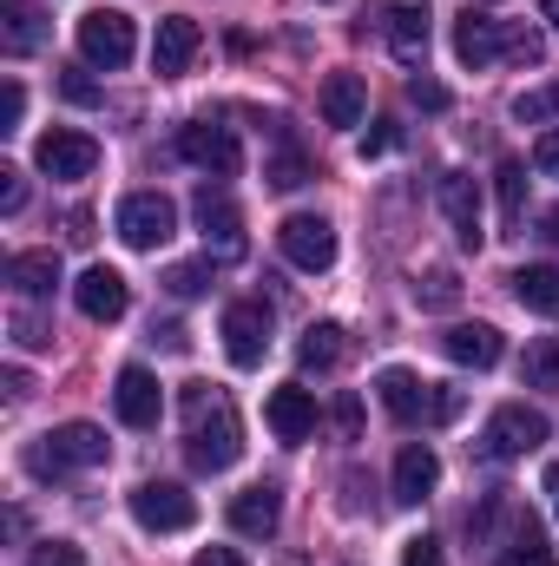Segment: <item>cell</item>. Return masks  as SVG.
I'll return each mask as SVG.
<instances>
[{"instance_id":"6da1fadb","label":"cell","mask_w":559,"mask_h":566,"mask_svg":"<svg viewBox=\"0 0 559 566\" xmlns=\"http://www.w3.org/2000/svg\"><path fill=\"white\" fill-rule=\"evenodd\" d=\"M184 454L198 474H224L244 454V422H238L231 396L211 382H184Z\"/></svg>"},{"instance_id":"7a4b0ae2","label":"cell","mask_w":559,"mask_h":566,"mask_svg":"<svg viewBox=\"0 0 559 566\" xmlns=\"http://www.w3.org/2000/svg\"><path fill=\"white\" fill-rule=\"evenodd\" d=\"M106 454H113V448H106V428L66 422V428L40 434V441L27 448V474H33V481H60L66 468H99Z\"/></svg>"},{"instance_id":"3957f363","label":"cell","mask_w":559,"mask_h":566,"mask_svg":"<svg viewBox=\"0 0 559 566\" xmlns=\"http://www.w3.org/2000/svg\"><path fill=\"white\" fill-rule=\"evenodd\" d=\"M553 428L540 409H527V402H507V409H494L487 428H481V454L487 461H520V454H534L540 441H547Z\"/></svg>"},{"instance_id":"277c9868","label":"cell","mask_w":559,"mask_h":566,"mask_svg":"<svg viewBox=\"0 0 559 566\" xmlns=\"http://www.w3.org/2000/svg\"><path fill=\"white\" fill-rule=\"evenodd\" d=\"M133 46H139L133 13H119V7H93V13L80 20V60H86V66L119 73V66L133 60Z\"/></svg>"},{"instance_id":"5b68a950","label":"cell","mask_w":559,"mask_h":566,"mask_svg":"<svg viewBox=\"0 0 559 566\" xmlns=\"http://www.w3.org/2000/svg\"><path fill=\"white\" fill-rule=\"evenodd\" d=\"M277 251L296 264V271H329L336 264V224L329 218H316V211H289L277 224Z\"/></svg>"},{"instance_id":"8992f818","label":"cell","mask_w":559,"mask_h":566,"mask_svg":"<svg viewBox=\"0 0 559 566\" xmlns=\"http://www.w3.org/2000/svg\"><path fill=\"white\" fill-rule=\"evenodd\" d=\"M113 224H119V238H126L133 251H158V244H171V231H178V205H171L165 191H133Z\"/></svg>"},{"instance_id":"52a82bcc","label":"cell","mask_w":559,"mask_h":566,"mask_svg":"<svg viewBox=\"0 0 559 566\" xmlns=\"http://www.w3.org/2000/svg\"><path fill=\"white\" fill-rule=\"evenodd\" d=\"M264 349H271V303H257V296L224 303V356L238 369H257Z\"/></svg>"},{"instance_id":"ba28073f","label":"cell","mask_w":559,"mask_h":566,"mask_svg":"<svg viewBox=\"0 0 559 566\" xmlns=\"http://www.w3.org/2000/svg\"><path fill=\"white\" fill-rule=\"evenodd\" d=\"M133 521H139L145 534H184L198 521V501L178 481H139L133 488Z\"/></svg>"},{"instance_id":"9c48e42d","label":"cell","mask_w":559,"mask_h":566,"mask_svg":"<svg viewBox=\"0 0 559 566\" xmlns=\"http://www.w3.org/2000/svg\"><path fill=\"white\" fill-rule=\"evenodd\" d=\"M33 165L46 171V178H93L99 171V139L93 133H73V126H53V133H40L33 145Z\"/></svg>"},{"instance_id":"30bf717a","label":"cell","mask_w":559,"mask_h":566,"mask_svg":"<svg viewBox=\"0 0 559 566\" xmlns=\"http://www.w3.org/2000/svg\"><path fill=\"white\" fill-rule=\"evenodd\" d=\"M178 158L198 165V171H211V178H238V165H244V151H238V139H231V126H211V119L178 126Z\"/></svg>"},{"instance_id":"8fae6325","label":"cell","mask_w":559,"mask_h":566,"mask_svg":"<svg viewBox=\"0 0 559 566\" xmlns=\"http://www.w3.org/2000/svg\"><path fill=\"white\" fill-rule=\"evenodd\" d=\"M382 27H389V53L402 66H428V33H434L428 0H382Z\"/></svg>"},{"instance_id":"7c38bea8","label":"cell","mask_w":559,"mask_h":566,"mask_svg":"<svg viewBox=\"0 0 559 566\" xmlns=\"http://www.w3.org/2000/svg\"><path fill=\"white\" fill-rule=\"evenodd\" d=\"M434 198H441V218L454 224V244L461 251H481V185L467 178V171H441V185H434Z\"/></svg>"},{"instance_id":"4fadbf2b","label":"cell","mask_w":559,"mask_h":566,"mask_svg":"<svg viewBox=\"0 0 559 566\" xmlns=\"http://www.w3.org/2000/svg\"><path fill=\"white\" fill-rule=\"evenodd\" d=\"M73 303H80V316H93V323H119V316L133 310V283L119 277L113 264H93V271H80V283H73Z\"/></svg>"},{"instance_id":"5bb4252c","label":"cell","mask_w":559,"mask_h":566,"mask_svg":"<svg viewBox=\"0 0 559 566\" xmlns=\"http://www.w3.org/2000/svg\"><path fill=\"white\" fill-rule=\"evenodd\" d=\"M191 218H198L204 244H218V258H238V251H244V218H238V205H231L218 185H198V198H191Z\"/></svg>"},{"instance_id":"9a60e30c","label":"cell","mask_w":559,"mask_h":566,"mask_svg":"<svg viewBox=\"0 0 559 566\" xmlns=\"http://www.w3.org/2000/svg\"><path fill=\"white\" fill-rule=\"evenodd\" d=\"M264 422H271V434H277L283 448L309 441V434H316V389H303V382H283V389H271Z\"/></svg>"},{"instance_id":"2e32d148","label":"cell","mask_w":559,"mask_h":566,"mask_svg":"<svg viewBox=\"0 0 559 566\" xmlns=\"http://www.w3.org/2000/svg\"><path fill=\"white\" fill-rule=\"evenodd\" d=\"M113 409H119V422L126 428H158L165 416V389H158V376L151 369H119V382H113Z\"/></svg>"},{"instance_id":"e0dca14e","label":"cell","mask_w":559,"mask_h":566,"mask_svg":"<svg viewBox=\"0 0 559 566\" xmlns=\"http://www.w3.org/2000/svg\"><path fill=\"white\" fill-rule=\"evenodd\" d=\"M198 46H204V33H198V20H191V13L158 20V40H151V73H158V80H178V73L198 60Z\"/></svg>"},{"instance_id":"ac0fdd59","label":"cell","mask_w":559,"mask_h":566,"mask_svg":"<svg viewBox=\"0 0 559 566\" xmlns=\"http://www.w3.org/2000/svg\"><path fill=\"white\" fill-rule=\"evenodd\" d=\"M316 106H323V126H336V133L362 126V113H369V86H362V73H329L323 93H316Z\"/></svg>"},{"instance_id":"d6986e66","label":"cell","mask_w":559,"mask_h":566,"mask_svg":"<svg viewBox=\"0 0 559 566\" xmlns=\"http://www.w3.org/2000/svg\"><path fill=\"white\" fill-rule=\"evenodd\" d=\"M283 521V494L271 481H257V488H244L238 501H231V527L244 534V541H271Z\"/></svg>"},{"instance_id":"ffe728a7","label":"cell","mask_w":559,"mask_h":566,"mask_svg":"<svg viewBox=\"0 0 559 566\" xmlns=\"http://www.w3.org/2000/svg\"><path fill=\"white\" fill-rule=\"evenodd\" d=\"M434 481H441V454H434L428 441H409V448L395 454V501H402V507H421V501L434 494Z\"/></svg>"},{"instance_id":"44dd1931","label":"cell","mask_w":559,"mask_h":566,"mask_svg":"<svg viewBox=\"0 0 559 566\" xmlns=\"http://www.w3.org/2000/svg\"><path fill=\"white\" fill-rule=\"evenodd\" d=\"M454 60L467 66V73H481V66H494L500 60V20H487V13H461L454 20Z\"/></svg>"},{"instance_id":"7402d4cb","label":"cell","mask_w":559,"mask_h":566,"mask_svg":"<svg viewBox=\"0 0 559 566\" xmlns=\"http://www.w3.org/2000/svg\"><path fill=\"white\" fill-rule=\"evenodd\" d=\"M441 356L461 363V369H494L500 363V329L494 323H454L441 336Z\"/></svg>"},{"instance_id":"603a6c76","label":"cell","mask_w":559,"mask_h":566,"mask_svg":"<svg viewBox=\"0 0 559 566\" xmlns=\"http://www.w3.org/2000/svg\"><path fill=\"white\" fill-rule=\"evenodd\" d=\"M376 389H382V409H389L402 428L421 422V416L434 409V396H428V382H421L415 369H382V376H376Z\"/></svg>"},{"instance_id":"cb8c5ba5","label":"cell","mask_w":559,"mask_h":566,"mask_svg":"<svg viewBox=\"0 0 559 566\" xmlns=\"http://www.w3.org/2000/svg\"><path fill=\"white\" fill-rule=\"evenodd\" d=\"M0 46L20 60V53H40L46 46V13L33 0H0Z\"/></svg>"},{"instance_id":"d4e9b609","label":"cell","mask_w":559,"mask_h":566,"mask_svg":"<svg viewBox=\"0 0 559 566\" xmlns=\"http://www.w3.org/2000/svg\"><path fill=\"white\" fill-rule=\"evenodd\" d=\"M0 277L13 283V296H53L60 258H53V251H13V258L0 264Z\"/></svg>"},{"instance_id":"484cf974","label":"cell","mask_w":559,"mask_h":566,"mask_svg":"<svg viewBox=\"0 0 559 566\" xmlns=\"http://www.w3.org/2000/svg\"><path fill=\"white\" fill-rule=\"evenodd\" d=\"M514 296L534 310V316H559V264H527V271H514Z\"/></svg>"},{"instance_id":"4316f807","label":"cell","mask_w":559,"mask_h":566,"mask_svg":"<svg viewBox=\"0 0 559 566\" xmlns=\"http://www.w3.org/2000/svg\"><path fill=\"white\" fill-rule=\"evenodd\" d=\"M296 363H303V369H316V376H323V369H336V363H342V329H336V323H309V329H303V343H296Z\"/></svg>"},{"instance_id":"83f0119b","label":"cell","mask_w":559,"mask_h":566,"mask_svg":"<svg viewBox=\"0 0 559 566\" xmlns=\"http://www.w3.org/2000/svg\"><path fill=\"white\" fill-rule=\"evenodd\" d=\"M494 185H500V218H507V231H520V224H527V165H520V158H500Z\"/></svg>"},{"instance_id":"f1b7e54d","label":"cell","mask_w":559,"mask_h":566,"mask_svg":"<svg viewBox=\"0 0 559 566\" xmlns=\"http://www.w3.org/2000/svg\"><path fill=\"white\" fill-rule=\"evenodd\" d=\"M520 382H527V389H559V336H534V343H527Z\"/></svg>"},{"instance_id":"f546056e","label":"cell","mask_w":559,"mask_h":566,"mask_svg":"<svg viewBox=\"0 0 559 566\" xmlns=\"http://www.w3.org/2000/svg\"><path fill=\"white\" fill-rule=\"evenodd\" d=\"M500 60H507V66H540V60H547V33H534V27H500Z\"/></svg>"},{"instance_id":"4dcf8cb0","label":"cell","mask_w":559,"mask_h":566,"mask_svg":"<svg viewBox=\"0 0 559 566\" xmlns=\"http://www.w3.org/2000/svg\"><path fill=\"white\" fill-rule=\"evenodd\" d=\"M264 178H271L277 191H296V185H309V178H316V158H309V151H296V145H283L277 158L264 165Z\"/></svg>"},{"instance_id":"1f68e13d","label":"cell","mask_w":559,"mask_h":566,"mask_svg":"<svg viewBox=\"0 0 559 566\" xmlns=\"http://www.w3.org/2000/svg\"><path fill=\"white\" fill-rule=\"evenodd\" d=\"M514 119H520V126H553V119H559V80L527 86V93L514 99Z\"/></svg>"},{"instance_id":"d6a6232c","label":"cell","mask_w":559,"mask_h":566,"mask_svg":"<svg viewBox=\"0 0 559 566\" xmlns=\"http://www.w3.org/2000/svg\"><path fill=\"white\" fill-rule=\"evenodd\" d=\"M500 566H553V547L540 541V527H534V521H520V527H514V541H507V554H500Z\"/></svg>"},{"instance_id":"836d02e7","label":"cell","mask_w":559,"mask_h":566,"mask_svg":"<svg viewBox=\"0 0 559 566\" xmlns=\"http://www.w3.org/2000/svg\"><path fill=\"white\" fill-rule=\"evenodd\" d=\"M415 303L421 310H454V303H461V277H454V271H428V277L415 283Z\"/></svg>"},{"instance_id":"e575fe53","label":"cell","mask_w":559,"mask_h":566,"mask_svg":"<svg viewBox=\"0 0 559 566\" xmlns=\"http://www.w3.org/2000/svg\"><path fill=\"white\" fill-rule=\"evenodd\" d=\"M165 290H171V296H204V290H211V258H204V264H171V271H165Z\"/></svg>"},{"instance_id":"d590c367","label":"cell","mask_w":559,"mask_h":566,"mask_svg":"<svg viewBox=\"0 0 559 566\" xmlns=\"http://www.w3.org/2000/svg\"><path fill=\"white\" fill-rule=\"evenodd\" d=\"M409 106H421V113H447V86L428 80V73H415V80H409Z\"/></svg>"},{"instance_id":"8d00e7d4","label":"cell","mask_w":559,"mask_h":566,"mask_svg":"<svg viewBox=\"0 0 559 566\" xmlns=\"http://www.w3.org/2000/svg\"><path fill=\"white\" fill-rule=\"evenodd\" d=\"M20 119H27V86L7 80V86H0V133H20Z\"/></svg>"},{"instance_id":"74e56055","label":"cell","mask_w":559,"mask_h":566,"mask_svg":"<svg viewBox=\"0 0 559 566\" xmlns=\"http://www.w3.org/2000/svg\"><path fill=\"white\" fill-rule=\"evenodd\" d=\"M13 343H20V349H46V343H53V329H46L33 310H13Z\"/></svg>"},{"instance_id":"f35d334b","label":"cell","mask_w":559,"mask_h":566,"mask_svg":"<svg viewBox=\"0 0 559 566\" xmlns=\"http://www.w3.org/2000/svg\"><path fill=\"white\" fill-rule=\"evenodd\" d=\"M27 566H86V554H80L73 541H40V547H33V560H27Z\"/></svg>"},{"instance_id":"ab89813d","label":"cell","mask_w":559,"mask_h":566,"mask_svg":"<svg viewBox=\"0 0 559 566\" xmlns=\"http://www.w3.org/2000/svg\"><path fill=\"white\" fill-rule=\"evenodd\" d=\"M60 93H66L73 106H99V99H106V93H99V86H93L80 66H73V73H60Z\"/></svg>"},{"instance_id":"60d3db41","label":"cell","mask_w":559,"mask_h":566,"mask_svg":"<svg viewBox=\"0 0 559 566\" xmlns=\"http://www.w3.org/2000/svg\"><path fill=\"white\" fill-rule=\"evenodd\" d=\"M20 205H27V178H20V171H13V165H0V211H7V218H13V211H20Z\"/></svg>"},{"instance_id":"b9f144b4","label":"cell","mask_w":559,"mask_h":566,"mask_svg":"<svg viewBox=\"0 0 559 566\" xmlns=\"http://www.w3.org/2000/svg\"><path fill=\"white\" fill-rule=\"evenodd\" d=\"M336 428H342V441H362V402L356 396H336Z\"/></svg>"},{"instance_id":"7bdbcfd3","label":"cell","mask_w":559,"mask_h":566,"mask_svg":"<svg viewBox=\"0 0 559 566\" xmlns=\"http://www.w3.org/2000/svg\"><path fill=\"white\" fill-rule=\"evenodd\" d=\"M402 566H441V541H434V534H415V541L402 547Z\"/></svg>"},{"instance_id":"ee69618b","label":"cell","mask_w":559,"mask_h":566,"mask_svg":"<svg viewBox=\"0 0 559 566\" xmlns=\"http://www.w3.org/2000/svg\"><path fill=\"white\" fill-rule=\"evenodd\" d=\"M534 165H540V178H559V126H553V133H540V145H534Z\"/></svg>"},{"instance_id":"f6af8a7d","label":"cell","mask_w":559,"mask_h":566,"mask_svg":"<svg viewBox=\"0 0 559 566\" xmlns=\"http://www.w3.org/2000/svg\"><path fill=\"white\" fill-rule=\"evenodd\" d=\"M151 343H165L171 356H184V349H191V336H184V323H158V329H151Z\"/></svg>"},{"instance_id":"bcb514c9","label":"cell","mask_w":559,"mask_h":566,"mask_svg":"<svg viewBox=\"0 0 559 566\" xmlns=\"http://www.w3.org/2000/svg\"><path fill=\"white\" fill-rule=\"evenodd\" d=\"M434 422H454L461 416V389H434V409H428Z\"/></svg>"},{"instance_id":"7dc6e473","label":"cell","mask_w":559,"mask_h":566,"mask_svg":"<svg viewBox=\"0 0 559 566\" xmlns=\"http://www.w3.org/2000/svg\"><path fill=\"white\" fill-rule=\"evenodd\" d=\"M191 566H244V554H238V547H204Z\"/></svg>"},{"instance_id":"c3c4849f","label":"cell","mask_w":559,"mask_h":566,"mask_svg":"<svg viewBox=\"0 0 559 566\" xmlns=\"http://www.w3.org/2000/svg\"><path fill=\"white\" fill-rule=\"evenodd\" d=\"M389 145H395V126H376V133H369V139H362V158H382V151H389Z\"/></svg>"},{"instance_id":"681fc988","label":"cell","mask_w":559,"mask_h":566,"mask_svg":"<svg viewBox=\"0 0 559 566\" xmlns=\"http://www.w3.org/2000/svg\"><path fill=\"white\" fill-rule=\"evenodd\" d=\"M0 389H7V402H27V389H33V382H27V369H7V376H0Z\"/></svg>"},{"instance_id":"f907efd6","label":"cell","mask_w":559,"mask_h":566,"mask_svg":"<svg viewBox=\"0 0 559 566\" xmlns=\"http://www.w3.org/2000/svg\"><path fill=\"white\" fill-rule=\"evenodd\" d=\"M540 238H553V244H559V205H553V211H540Z\"/></svg>"},{"instance_id":"816d5d0a","label":"cell","mask_w":559,"mask_h":566,"mask_svg":"<svg viewBox=\"0 0 559 566\" xmlns=\"http://www.w3.org/2000/svg\"><path fill=\"white\" fill-rule=\"evenodd\" d=\"M547 494H553V514H559V461L547 468Z\"/></svg>"},{"instance_id":"f5cc1de1","label":"cell","mask_w":559,"mask_h":566,"mask_svg":"<svg viewBox=\"0 0 559 566\" xmlns=\"http://www.w3.org/2000/svg\"><path fill=\"white\" fill-rule=\"evenodd\" d=\"M540 13H547V20H553V33H559V0H540Z\"/></svg>"}]
</instances>
